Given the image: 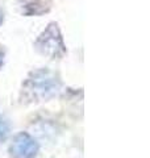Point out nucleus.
<instances>
[{"mask_svg":"<svg viewBox=\"0 0 150 158\" xmlns=\"http://www.w3.org/2000/svg\"><path fill=\"white\" fill-rule=\"evenodd\" d=\"M61 88V81L56 77V74L49 70H37L31 74L24 83V91L31 99L46 100L49 98L57 95Z\"/></svg>","mask_w":150,"mask_h":158,"instance_id":"1","label":"nucleus"},{"mask_svg":"<svg viewBox=\"0 0 150 158\" xmlns=\"http://www.w3.org/2000/svg\"><path fill=\"white\" fill-rule=\"evenodd\" d=\"M37 50L50 58H61L66 53V46L63 44L62 34L59 32L56 23L49 24L48 28L40 34L37 41L34 42Z\"/></svg>","mask_w":150,"mask_h":158,"instance_id":"2","label":"nucleus"},{"mask_svg":"<svg viewBox=\"0 0 150 158\" xmlns=\"http://www.w3.org/2000/svg\"><path fill=\"white\" fill-rule=\"evenodd\" d=\"M38 152V144L34 138L25 132H20L15 136L9 153L12 158H34Z\"/></svg>","mask_w":150,"mask_h":158,"instance_id":"3","label":"nucleus"},{"mask_svg":"<svg viewBox=\"0 0 150 158\" xmlns=\"http://www.w3.org/2000/svg\"><path fill=\"white\" fill-rule=\"evenodd\" d=\"M25 15H42L50 9V0H19Z\"/></svg>","mask_w":150,"mask_h":158,"instance_id":"4","label":"nucleus"},{"mask_svg":"<svg viewBox=\"0 0 150 158\" xmlns=\"http://www.w3.org/2000/svg\"><path fill=\"white\" fill-rule=\"evenodd\" d=\"M9 135V125H8V121L6 120L4 117L0 116V142L6 141L7 137Z\"/></svg>","mask_w":150,"mask_h":158,"instance_id":"5","label":"nucleus"}]
</instances>
